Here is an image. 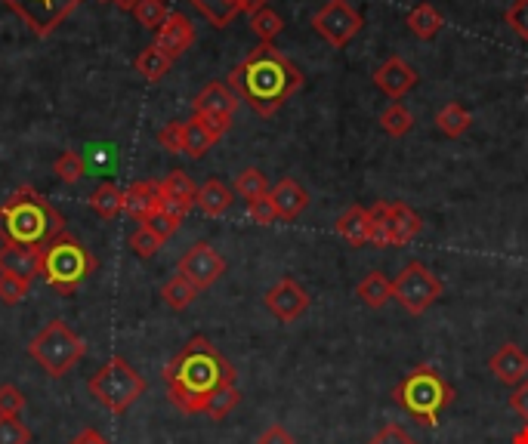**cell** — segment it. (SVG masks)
<instances>
[{"label": "cell", "mask_w": 528, "mask_h": 444, "mask_svg": "<svg viewBox=\"0 0 528 444\" xmlns=\"http://www.w3.org/2000/svg\"><path fill=\"white\" fill-rule=\"evenodd\" d=\"M229 383H235V367L207 337H192L164 367L167 398L183 414H204L207 398Z\"/></svg>", "instance_id": "1"}, {"label": "cell", "mask_w": 528, "mask_h": 444, "mask_svg": "<svg viewBox=\"0 0 528 444\" xmlns=\"http://www.w3.org/2000/svg\"><path fill=\"white\" fill-rule=\"evenodd\" d=\"M229 87L260 118H272L303 87V74L275 44H260L232 68Z\"/></svg>", "instance_id": "2"}, {"label": "cell", "mask_w": 528, "mask_h": 444, "mask_svg": "<svg viewBox=\"0 0 528 444\" xmlns=\"http://www.w3.org/2000/svg\"><path fill=\"white\" fill-rule=\"evenodd\" d=\"M65 232L62 213L34 189L22 185L0 204V241L13 247H47Z\"/></svg>", "instance_id": "3"}, {"label": "cell", "mask_w": 528, "mask_h": 444, "mask_svg": "<svg viewBox=\"0 0 528 444\" xmlns=\"http://www.w3.org/2000/svg\"><path fill=\"white\" fill-rule=\"evenodd\" d=\"M393 398L414 423L436 426L442 411L454 401V389L448 386V380L439 374L436 367L417 364L414 370H408V377L393 389Z\"/></svg>", "instance_id": "4"}, {"label": "cell", "mask_w": 528, "mask_h": 444, "mask_svg": "<svg viewBox=\"0 0 528 444\" xmlns=\"http://www.w3.org/2000/svg\"><path fill=\"white\" fill-rule=\"evenodd\" d=\"M44 259H41V278L59 290V293H75L93 272H96V256L72 235H59L53 238L47 247H41Z\"/></svg>", "instance_id": "5"}, {"label": "cell", "mask_w": 528, "mask_h": 444, "mask_svg": "<svg viewBox=\"0 0 528 444\" xmlns=\"http://www.w3.org/2000/svg\"><path fill=\"white\" fill-rule=\"evenodd\" d=\"M28 355L38 361V367L47 377L59 380L72 367L81 364V358L87 355V343L81 333H75L62 318H56V321H47V327L28 343Z\"/></svg>", "instance_id": "6"}, {"label": "cell", "mask_w": 528, "mask_h": 444, "mask_svg": "<svg viewBox=\"0 0 528 444\" xmlns=\"http://www.w3.org/2000/svg\"><path fill=\"white\" fill-rule=\"evenodd\" d=\"M87 389L105 407V411L127 414L130 407L146 395V380L136 374L127 358L115 355L87 380Z\"/></svg>", "instance_id": "7"}, {"label": "cell", "mask_w": 528, "mask_h": 444, "mask_svg": "<svg viewBox=\"0 0 528 444\" xmlns=\"http://www.w3.org/2000/svg\"><path fill=\"white\" fill-rule=\"evenodd\" d=\"M442 278L420 259L402 266V272L393 278V300L408 312V315H424L439 296H442Z\"/></svg>", "instance_id": "8"}, {"label": "cell", "mask_w": 528, "mask_h": 444, "mask_svg": "<svg viewBox=\"0 0 528 444\" xmlns=\"http://www.w3.org/2000/svg\"><path fill=\"white\" fill-rule=\"evenodd\" d=\"M362 25H365L362 13L352 7L349 0H325L312 16L315 34H319L322 41H328L331 47H346L352 37L362 31Z\"/></svg>", "instance_id": "9"}, {"label": "cell", "mask_w": 528, "mask_h": 444, "mask_svg": "<svg viewBox=\"0 0 528 444\" xmlns=\"http://www.w3.org/2000/svg\"><path fill=\"white\" fill-rule=\"evenodd\" d=\"M235 108H238V96L229 84L223 81H210L195 99H192V111H195V118L214 133L217 139L223 133H229L232 127V115H235Z\"/></svg>", "instance_id": "10"}, {"label": "cell", "mask_w": 528, "mask_h": 444, "mask_svg": "<svg viewBox=\"0 0 528 444\" xmlns=\"http://www.w3.org/2000/svg\"><path fill=\"white\" fill-rule=\"evenodd\" d=\"M4 4L28 25L31 34L47 37L72 16L84 0H4Z\"/></svg>", "instance_id": "11"}, {"label": "cell", "mask_w": 528, "mask_h": 444, "mask_svg": "<svg viewBox=\"0 0 528 444\" xmlns=\"http://www.w3.org/2000/svg\"><path fill=\"white\" fill-rule=\"evenodd\" d=\"M226 272V259L217 247H210L207 241H198L192 244L183 256L180 263H176V275L189 278L198 290H207L214 287Z\"/></svg>", "instance_id": "12"}, {"label": "cell", "mask_w": 528, "mask_h": 444, "mask_svg": "<svg viewBox=\"0 0 528 444\" xmlns=\"http://www.w3.org/2000/svg\"><path fill=\"white\" fill-rule=\"evenodd\" d=\"M263 306L278 318V321H297L306 309H309V293L294 281V278H281L278 284H272L263 296Z\"/></svg>", "instance_id": "13"}, {"label": "cell", "mask_w": 528, "mask_h": 444, "mask_svg": "<svg viewBox=\"0 0 528 444\" xmlns=\"http://www.w3.org/2000/svg\"><path fill=\"white\" fill-rule=\"evenodd\" d=\"M192 44H195V25L183 13H170L164 19V25L155 31V47L164 50L173 62L180 59L183 53H189Z\"/></svg>", "instance_id": "14"}, {"label": "cell", "mask_w": 528, "mask_h": 444, "mask_svg": "<svg viewBox=\"0 0 528 444\" xmlns=\"http://www.w3.org/2000/svg\"><path fill=\"white\" fill-rule=\"evenodd\" d=\"M417 81H420V74L402 56H390L374 71V87L390 99H402L405 93H411Z\"/></svg>", "instance_id": "15"}, {"label": "cell", "mask_w": 528, "mask_h": 444, "mask_svg": "<svg viewBox=\"0 0 528 444\" xmlns=\"http://www.w3.org/2000/svg\"><path fill=\"white\" fill-rule=\"evenodd\" d=\"M488 370L495 374L498 383L504 386H519L528 380V355L516 343H504L495 355L488 358Z\"/></svg>", "instance_id": "16"}, {"label": "cell", "mask_w": 528, "mask_h": 444, "mask_svg": "<svg viewBox=\"0 0 528 444\" xmlns=\"http://www.w3.org/2000/svg\"><path fill=\"white\" fill-rule=\"evenodd\" d=\"M158 204H161V189L155 179H136L124 189V213H130L139 226L158 213Z\"/></svg>", "instance_id": "17"}, {"label": "cell", "mask_w": 528, "mask_h": 444, "mask_svg": "<svg viewBox=\"0 0 528 444\" xmlns=\"http://www.w3.org/2000/svg\"><path fill=\"white\" fill-rule=\"evenodd\" d=\"M41 247H13L4 244L0 247V275H16V278H28L34 281L41 275Z\"/></svg>", "instance_id": "18"}, {"label": "cell", "mask_w": 528, "mask_h": 444, "mask_svg": "<svg viewBox=\"0 0 528 444\" xmlns=\"http://www.w3.org/2000/svg\"><path fill=\"white\" fill-rule=\"evenodd\" d=\"M386 226H390L393 247H405V244H411L420 235V229H424V219H420V213L411 210L402 201H386Z\"/></svg>", "instance_id": "19"}, {"label": "cell", "mask_w": 528, "mask_h": 444, "mask_svg": "<svg viewBox=\"0 0 528 444\" xmlns=\"http://www.w3.org/2000/svg\"><path fill=\"white\" fill-rule=\"evenodd\" d=\"M334 232H337L346 244H352V247L371 244V210H368V207H359V204L346 207V210L337 216V222H334Z\"/></svg>", "instance_id": "20"}, {"label": "cell", "mask_w": 528, "mask_h": 444, "mask_svg": "<svg viewBox=\"0 0 528 444\" xmlns=\"http://www.w3.org/2000/svg\"><path fill=\"white\" fill-rule=\"evenodd\" d=\"M269 198H272L275 213H278L281 219H297V216L309 207V192L303 189L297 179H291V176L278 179V182L272 185Z\"/></svg>", "instance_id": "21"}, {"label": "cell", "mask_w": 528, "mask_h": 444, "mask_svg": "<svg viewBox=\"0 0 528 444\" xmlns=\"http://www.w3.org/2000/svg\"><path fill=\"white\" fill-rule=\"evenodd\" d=\"M232 189L220 179H207L198 185V195H195V204L204 216H223L229 207H232Z\"/></svg>", "instance_id": "22"}, {"label": "cell", "mask_w": 528, "mask_h": 444, "mask_svg": "<svg viewBox=\"0 0 528 444\" xmlns=\"http://www.w3.org/2000/svg\"><path fill=\"white\" fill-rule=\"evenodd\" d=\"M408 28L414 37H420V41H433V37L445 28V16L433 7V4H417L411 13H408Z\"/></svg>", "instance_id": "23"}, {"label": "cell", "mask_w": 528, "mask_h": 444, "mask_svg": "<svg viewBox=\"0 0 528 444\" xmlns=\"http://www.w3.org/2000/svg\"><path fill=\"white\" fill-rule=\"evenodd\" d=\"M436 127L448 136V139H461L470 127H473V115H470V108L461 105V102H448L439 108V115H436Z\"/></svg>", "instance_id": "24"}, {"label": "cell", "mask_w": 528, "mask_h": 444, "mask_svg": "<svg viewBox=\"0 0 528 444\" xmlns=\"http://www.w3.org/2000/svg\"><path fill=\"white\" fill-rule=\"evenodd\" d=\"M356 293H359V300H362L368 309H383L386 303L393 300V281L386 278L383 272H371V275H365V278L359 281Z\"/></svg>", "instance_id": "25"}, {"label": "cell", "mask_w": 528, "mask_h": 444, "mask_svg": "<svg viewBox=\"0 0 528 444\" xmlns=\"http://www.w3.org/2000/svg\"><path fill=\"white\" fill-rule=\"evenodd\" d=\"M214 145H217V136L210 133L198 118H192V121L183 124V155H186V158L201 161Z\"/></svg>", "instance_id": "26"}, {"label": "cell", "mask_w": 528, "mask_h": 444, "mask_svg": "<svg viewBox=\"0 0 528 444\" xmlns=\"http://www.w3.org/2000/svg\"><path fill=\"white\" fill-rule=\"evenodd\" d=\"M90 210L102 219H115L124 213V189H118L115 182L96 185V192L90 195Z\"/></svg>", "instance_id": "27"}, {"label": "cell", "mask_w": 528, "mask_h": 444, "mask_svg": "<svg viewBox=\"0 0 528 444\" xmlns=\"http://www.w3.org/2000/svg\"><path fill=\"white\" fill-rule=\"evenodd\" d=\"M198 287L189 281V278H183V275H173L164 287H161V300L173 309V312H183V309H189L195 300H198Z\"/></svg>", "instance_id": "28"}, {"label": "cell", "mask_w": 528, "mask_h": 444, "mask_svg": "<svg viewBox=\"0 0 528 444\" xmlns=\"http://www.w3.org/2000/svg\"><path fill=\"white\" fill-rule=\"evenodd\" d=\"M136 74H143V78L149 81V84H155V81H161L164 74L170 71V65H173V59L164 53V50H158L155 44H149L143 53L136 56Z\"/></svg>", "instance_id": "29"}, {"label": "cell", "mask_w": 528, "mask_h": 444, "mask_svg": "<svg viewBox=\"0 0 528 444\" xmlns=\"http://www.w3.org/2000/svg\"><path fill=\"white\" fill-rule=\"evenodd\" d=\"M158 185H161V195L176 198V201H183V204L195 207V195H198V189H195V182L189 179V173H183V170H170Z\"/></svg>", "instance_id": "30"}, {"label": "cell", "mask_w": 528, "mask_h": 444, "mask_svg": "<svg viewBox=\"0 0 528 444\" xmlns=\"http://www.w3.org/2000/svg\"><path fill=\"white\" fill-rule=\"evenodd\" d=\"M238 401H241V392H238L235 383L220 386L214 395L207 398V404H204V417H210V420H226V417L235 411V407H238Z\"/></svg>", "instance_id": "31"}, {"label": "cell", "mask_w": 528, "mask_h": 444, "mask_svg": "<svg viewBox=\"0 0 528 444\" xmlns=\"http://www.w3.org/2000/svg\"><path fill=\"white\" fill-rule=\"evenodd\" d=\"M235 195H238V198H244V201H254V198L269 195L266 173H263V170H257V167H244V170L235 176Z\"/></svg>", "instance_id": "32"}, {"label": "cell", "mask_w": 528, "mask_h": 444, "mask_svg": "<svg viewBox=\"0 0 528 444\" xmlns=\"http://www.w3.org/2000/svg\"><path fill=\"white\" fill-rule=\"evenodd\" d=\"M380 127H383L386 136L399 139V136H405V133L414 130V115H411V111H408L402 102H393V105L380 115Z\"/></svg>", "instance_id": "33"}, {"label": "cell", "mask_w": 528, "mask_h": 444, "mask_svg": "<svg viewBox=\"0 0 528 444\" xmlns=\"http://www.w3.org/2000/svg\"><path fill=\"white\" fill-rule=\"evenodd\" d=\"M251 31L260 37V44H272L275 37L285 31V19H281L275 10L263 7V10H257V13L251 16Z\"/></svg>", "instance_id": "34"}, {"label": "cell", "mask_w": 528, "mask_h": 444, "mask_svg": "<svg viewBox=\"0 0 528 444\" xmlns=\"http://www.w3.org/2000/svg\"><path fill=\"white\" fill-rule=\"evenodd\" d=\"M130 247L139 259H152L164 247V238L149 226V222H143V226H136V232L130 235Z\"/></svg>", "instance_id": "35"}, {"label": "cell", "mask_w": 528, "mask_h": 444, "mask_svg": "<svg viewBox=\"0 0 528 444\" xmlns=\"http://www.w3.org/2000/svg\"><path fill=\"white\" fill-rule=\"evenodd\" d=\"M53 173L62 179V182H78V179H84V173H87V167H84V158L78 155V152H72V148H68V152H62L56 161H53Z\"/></svg>", "instance_id": "36"}, {"label": "cell", "mask_w": 528, "mask_h": 444, "mask_svg": "<svg viewBox=\"0 0 528 444\" xmlns=\"http://www.w3.org/2000/svg\"><path fill=\"white\" fill-rule=\"evenodd\" d=\"M133 16H136V22L143 25V28H149V31H158L170 13H167V7L161 4V0H139V4H136V10H133Z\"/></svg>", "instance_id": "37"}, {"label": "cell", "mask_w": 528, "mask_h": 444, "mask_svg": "<svg viewBox=\"0 0 528 444\" xmlns=\"http://www.w3.org/2000/svg\"><path fill=\"white\" fill-rule=\"evenodd\" d=\"M28 293H31V281L28 278L0 275V303H4V306H19Z\"/></svg>", "instance_id": "38"}, {"label": "cell", "mask_w": 528, "mask_h": 444, "mask_svg": "<svg viewBox=\"0 0 528 444\" xmlns=\"http://www.w3.org/2000/svg\"><path fill=\"white\" fill-rule=\"evenodd\" d=\"M368 210H371V244L393 247V235H390V226H386V201H380Z\"/></svg>", "instance_id": "39"}, {"label": "cell", "mask_w": 528, "mask_h": 444, "mask_svg": "<svg viewBox=\"0 0 528 444\" xmlns=\"http://www.w3.org/2000/svg\"><path fill=\"white\" fill-rule=\"evenodd\" d=\"M0 444H31V429L19 417H0Z\"/></svg>", "instance_id": "40"}, {"label": "cell", "mask_w": 528, "mask_h": 444, "mask_svg": "<svg viewBox=\"0 0 528 444\" xmlns=\"http://www.w3.org/2000/svg\"><path fill=\"white\" fill-rule=\"evenodd\" d=\"M25 411V395L19 386L4 383L0 386V417H19Z\"/></svg>", "instance_id": "41"}, {"label": "cell", "mask_w": 528, "mask_h": 444, "mask_svg": "<svg viewBox=\"0 0 528 444\" xmlns=\"http://www.w3.org/2000/svg\"><path fill=\"white\" fill-rule=\"evenodd\" d=\"M158 145L170 155H183V124L180 121H170L158 130Z\"/></svg>", "instance_id": "42"}, {"label": "cell", "mask_w": 528, "mask_h": 444, "mask_svg": "<svg viewBox=\"0 0 528 444\" xmlns=\"http://www.w3.org/2000/svg\"><path fill=\"white\" fill-rule=\"evenodd\" d=\"M248 216L257 222V226H272V222L278 219V213H275V204H272V198H269V195L248 201Z\"/></svg>", "instance_id": "43"}, {"label": "cell", "mask_w": 528, "mask_h": 444, "mask_svg": "<svg viewBox=\"0 0 528 444\" xmlns=\"http://www.w3.org/2000/svg\"><path fill=\"white\" fill-rule=\"evenodd\" d=\"M507 25L516 31V37H522V41H528V0H516V4L507 10Z\"/></svg>", "instance_id": "44"}, {"label": "cell", "mask_w": 528, "mask_h": 444, "mask_svg": "<svg viewBox=\"0 0 528 444\" xmlns=\"http://www.w3.org/2000/svg\"><path fill=\"white\" fill-rule=\"evenodd\" d=\"M368 444H417L402 426H396V423H386Z\"/></svg>", "instance_id": "45"}, {"label": "cell", "mask_w": 528, "mask_h": 444, "mask_svg": "<svg viewBox=\"0 0 528 444\" xmlns=\"http://www.w3.org/2000/svg\"><path fill=\"white\" fill-rule=\"evenodd\" d=\"M257 444H297V438L285 429V426H269L260 438H257Z\"/></svg>", "instance_id": "46"}, {"label": "cell", "mask_w": 528, "mask_h": 444, "mask_svg": "<svg viewBox=\"0 0 528 444\" xmlns=\"http://www.w3.org/2000/svg\"><path fill=\"white\" fill-rule=\"evenodd\" d=\"M510 411H516V414L528 423V380L519 383V386L510 392Z\"/></svg>", "instance_id": "47"}, {"label": "cell", "mask_w": 528, "mask_h": 444, "mask_svg": "<svg viewBox=\"0 0 528 444\" xmlns=\"http://www.w3.org/2000/svg\"><path fill=\"white\" fill-rule=\"evenodd\" d=\"M149 226L167 241L170 235H176V232H180V222H173V219H167V216H161V213H155L152 219H149Z\"/></svg>", "instance_id": "48"}, {"label": "cell", "mask_w": 528, "mask_h": 444, "mask_svg": "<svg viewBox=\"0 0 528 444\" xmlns=\"http://www.w3.org/2000/svg\"><path fill=\"white\" fill-rule=\"evenodd\" d=\"M72 444H109V441H105L96 429H81V432L72 438Z\"/></svg>", "instance_id": "49"}, {"label": "cell", "mask_w": 528, "mask_h": 444, "mask_svg": "<svg viewBox=\"0 0 528 444\" xmlns=\"http://www.w3.org/2000/svg\"><path fill=\"white\" fill-rule=\"evenodd\" d=\"M235 4H238V13H248V16H254L257 10L269 7V0H235Z\"/></svg>", "instance_id": "50"}, {"label": "cell", "mask_w": 528, "mask_h": 444, "mask_svg": "<svg viewBox=\"0 0 528 444\" xmlns=\"http://www.w3.org/2000/svg\"><path fill=\"white\" fill-rule=\"evenodd\" d=\"M112 4H115L118 10H124V13H133V10H136V4H139V0H112Z\"/></svg>", "instance_id": "51"}, {"label": "cell", "mask_w": 528, "mask_h": 444, "mask_svg": "<svg viewBox=\"0 0 528 444\" xmlns=\"http://www.w3.org/2000/svg\"><path fill=\"white\" fill-rule=\"evenodd\" d=\"M510 444H528V423H525V429H522V432H516V435H513V441H510Z\"/></svg>", "instance_id": "52"}, {"label": "cell", "mask_w": 528, "mask_h": 444, "mask_svg": "<svg viewBox=\"0 0 528 444\" xmlns=\"http://www.w3.org/2000/svg\"><path fill=\"white\" fill-rule=\"evenodd\" d=\"M161 4H164V0H161Z\"/></svg>", "instance_id": "53"}, {"label": "cell", "mask_w": 528, "mask_h": 444, "mask_svg": "<svg viewBox=\"0 0 528 444\" xmlns=\"http://www.w3.org/2000/svg\"><path fill=\"white\" fill-rule=\"evenodd\" d=\"M109 4H112V0H109Z\"/></svg>", "instance_id": "54"}]
</instances>
